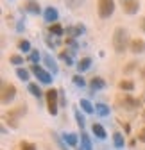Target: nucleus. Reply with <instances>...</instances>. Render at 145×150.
Segmentation results:
<instances>
[{
    "label": "nucleus",
    "mask_w": 145,
    "mask_h": 150,
    "mask_svg": "<svg viewBox=\"0 0 145 150\" xmlns=\"http://www.w3.org/2000/svg\"><path fill=\"white\" fill-rule=\"evenodd\" d=\"M27 112V105L25 104H22V105H18V107H14V109H11L9 112H7V116H13V118H20V116H23Z\"/></svg>",
    "instance_id": "nucleus-11"
},
{
    "label": "nucleus",
    "mask_w": 145,
    "mask_h": 150,
    "mask_svg": "<svg viewBox=\"0 0 145 150\" xmlns=\"http://www.w3.org/2000/svg\"><path fill=\"white\" fill-rule=\"evenodd\" d=\"M136 138H138V141L145 143V127H143V129L140 130V132H138V136H136Z\"/></svg>",
    "instance_id": "nucleus-36"
},
{
    "label": "nucleus",
    "mask_w": 145,
    "mask_h": 150,
    "mask_svg": "<svg viewBox=\"0 0 145 150\" xmlns=\"http://www.w3.org/2000/svg\"><path fill=\"white\" fill-rule=\"evenodd\" d=\"M59 57H61L63 61H66V64H68V66L74 64V59H72V52H70V50H68V52H65V50H63V52H59Z\"/></svg>",
    "instance_id": "nucleus-23"
},
{
    "label": "nucleus",
    "mask_w": 145,
    "mask_h": 150,
    "mask_svg": "<svg viewBox=\"0 0 145 150\" xmlns=\"http://www.w3.org/2000/svg\"><path fill=\"white\" fill-rule=\"evenodd\" d=\"M65 141H66L70 146H75V145H77V134H74V132L65 134Z\"/></svg>",
    "instance_id": "nucleus-24"
},
{
    "label": "nucleus",
    "mask_w": 145,
    "mask_h": 150,
    "mask_svg": "<svg viewBox=\"0 0 145 150\" xmlns=\"http://www.w3.org/2000/svg\"><path fill=\"white\" fill-rule=\"evenodd\" d=\"M72 79H74V84H75V86H81V88H82V86H86V81H84V79L81 77V73L74 75V77H72Z\"/></svg>",
    "instance_id": "nucleus-29"
},
{
    "label": "nucleus",
    "mask_w": 145,
    "mask_h": 150,
    "mask_svg": "<svg viewBox=\"0 0 145 150\" xmlns=\"http://www.w3.org/2000/svg\"><path fill=\"white\" fill-rule=\"evenodd\" d=\"M75 120H77V125H79V127H84V118L81 116V112H79L77 109H75Z\"/></svg>",
    "instance_id": "nucleus-35"
},
{
    "label": "nucleus",
    "mask_w": 145,
    "mask_h": 150,
    "mask_svg": "<svg viewBox=\"0 0 145 150\" xmlns=\"http://www.w3.org/2000/svg\"><path fill=\"white\" fill-rule=\"evenodd\" d=\"M131 45L129 41V36H127V30L124 27H117L113 30V48L117 54H122L124 50H127V47Z\"/></svg>",
    "instance_id": "nucleus-1"
},
{
    "label": "nucleus",
    "mask_w": 145,
    "mask_h": 150,
    "mask_svg": "<svg viewBox=\"0 0 145 150\" xmlns=\"http://www.w3.org/2000/svg\"><path fill=\"white\" fill-rule=\"evenodd\" d=\"M18 48H20V50H23V52H32V48H31V43H29L27 40H20V41H18Z\"/></svg>",
    "instance_id": "nucleus-26"
},
{
    "label": "nucleus",
    "mask_w": 145,
    "mask_h": 150,
    "mask_svg": "<svg viewBox=\"0 0 145 150\" xmlns=\"http://www.w3.org/2000/svg\"><path fill=\"white\" fill-rule=\"evenodd\" d=\"M118 88H120L122 91H133V89H134V82H133V81H127V79H124V81L118 82Z\"/></svg>",
    "instance_id": "nucleus-17"
},
{
    "label": "nucleus",
    "mask_w": 145,
    "mask_h": 150,
    "mask_svg": "<svg viewBox=\"0 0 145 150\" xmlns=\"http://www.w3.org/2000/svg\"><path fill=\"white\" fill-rule=\"evenodd\" d=\"M58 97H59V91L58 89H48V91H45L47 111H48V115H52V116L58 115Z\"/></svg>",
    "instance_id": "nucleus-3"
},
{
    "label": "nucleus",
    "mask_w": 145,
    "mask_h": 150,
    "mask_svg": "<svg viewBox=\"0 0 145 150\" xmlns=\"http://www.w3.org/2000/svg\"><path fill=\"white\" fill-rule=\"evenodd\" d=\"M90 86H92V89H104L106 88V81L102 77H93L92 81H90Z\"/></svg>",
    "instance_id": "nucleus-13"
},
{
    "label": "nucleus",
    "mask_w": 145,
    "mask_h": 150,
    "mask_svg": "<svg viewBox=\"0 0 145 150\" xmlns=\"http://www.w3.org/2000/svg\"><path fill=\"white\" fill-rule=\"evenodd\" d=\"M81 150H92V141H90V138H88V134L86 132H82L81 134Z\"/></svg>",
    "instance_id": "nucleus-20"
},
{
    "label": "nucleus",
    "mask_w": 145,
    "mask_h": 150,
    "mask_svg": "<svg viewBox=\"0 0 145 150\" xmlns=\"http://www.w3.org/2000/svg\"><path fill=\"white\" fill-rule=\"evenodd\" d=\"M97 11L100 18H109L115 11V0H99L97 2Z\"/></svg>",
    "instance_id": "nucleus-4"
},
{
    "label": "nucleus",
    "mask_w": 145,
    "mask_h": 150,
    "mask_svg": "<svg viewBox=\"0 0 145 150\" xmlns=\"http://www.w3.org/2000/svg\"><path fill=\"white\" fill-rule=\"evenodd\" d=\"M31 71L36 75V79H38L40 82H43V84H50V82H52V75H50L45 68H41V66H38V64H32V66H31Z\"/></svg>",
    "instance_id": "nucleus-6"
},
{
    "label": "nucleus",
    "mask_w": 145,
    "mask_h": 150,
    "mask_svg": "<svg viewBox=\"0 0 145 150\" xmlns=\"http://www.w3.org/2000/svg\"><path fill=\"white\" fill-rule=\"evenodd\" d=\"M140 25H141V30L145 32V18H141V23H140Z\"/></svg>",
    "instance_id": "nucleus-38"
},
{
    "label": "nucleus",
    "mask_w": 145,
    "mask_h": 150,
    "mask_svg": "<svg viewBox=\"0 0 145 150\" xmlns=\"http://www.w3.org/2000/svg\"><path fill=\"white\" fill-rule=\"evenodd\" d=\"M52 138L58 141V145H59V148H61V150H66V146H65V145H63V141H61V139L58 138V134H52Z\"/></svg>",
    "instance_id": "nucleus-37"
},
{
    "label": "nucleus",
    "mask_w": 145,
    "mask_h": 150,
    "mask_svg": "<svg viewBox=\"0 0 145 150\" xmlns=\"http://www.w3.org/2000/svg\"><path fill=\"white\" fill-rule=\"evenodd\" d=\"M122 2H125V0H122Z\"/></svg>",
    "instance_id": "nucleus-40"
},
{
    "label": "nucleus",
    "mask_w": 145,
    "mask_h": 150,
    "mask_svg": "<svg viewBox=\"0 0 145 150\" xmlns=\"http://www.w3.org/2000/svg\"><path fill=\"white\" fill-rule=\"evenodd\" d=\"M23 9L27 13H32V14H40V4L36 2V0H27L23 4Z\"/></svg>",
    "instance_id": "nucleus-10"
},
{
    "label": "nucleus",
    "mask_w": 145,
    "mask_h": 150,
    "mask_svg": "<svg viewBox=\"0 0 145 150\" xmlns=\"http://www.w3.org/2000/svg\"><path fill=\"white\" fill-rule=\"evenodd\" d=\"M9 63H13V64H23V57H22V55L13 54V55H9Z\"/></svg>",
    "instance_id": "nucleus-28"
},
{
    "label": "nucleus",
    "mask_w": 145,
    "mask_h": 150,
    "mask_svg": "<svg viewBox=\"0 0 145 150\" xmlns=\"http://www.w3.org/2000/svg\"><path fill=\"white\" fill-rule=\"evenodd\" d=\"M6 120H7V123H9L13 129H18V120H16V118H13V116H7V115H6Z\"/></svg>",
    "instance_id": "nucleus-33"
},
{
    "label": "nucleus",
    "mask_w": 145,
    "mask_h": 150,
    "mask_svg": "<svg viewBox=\"0 0 145 150\" xmlns=\"http://www.w3.org/2000/svg\"><path fill=\"white\" fill-rule=\"evenodd\" d=\"M38 59H40V54H38V50H32V52L29 54V61L36 64V63H38Z\"/></svg>",
    "instance_id": "nucleus-30"
},
{
    "label": "nucleus",
    "mask_w": 145,
    "mask_h": 150,
    "mask_svg": "<svg viewBox=\"0 0 145 150\" xmlns=\"http://www.w3.org/2000/svg\"><path fill=\"white\" fill-rule=\"evenodd\" d=\"M75 66H77L79 73H82V71H86L90 66H92V59H90V57H82V59H81V61H79Z\"/></svg>",
    "instance_id": "nucleus-15"
},
{
    "label": "nucleus",
    "mask_w": 145,
    "mask_h": 150,
    "mask_svg": "<svg viewBox=\"0 0 145 150\" xmlns=\"http://www.w3.org/2000/svg\"><path fill=\"white\" fill-rule=\"evenodd\" d=\"M16 75H18V79H22V81H29V71L25 68H16Z\"/></svg>",
    "instance_id": "nucleus-27"
},
{
    "label": "nucleus",
    "mask_w": 145,
    "mask_h": 150,
    "mask_svg": "<svg viewBox=\"0 0 145 150\" xmlns=\"http://www.w3.org/2000/svg\"><path fill=\"white\" fill-rule=\"evenodd\" d=\"M16 97V88L9 82H2V95H0V100L2 104H9L13 102V98Z\"/></svg>",
    "instance_id": "nucleus-5"
},
{
    "label": "nucleus",
    "mask_w": 145,
    "mask_h": 150,
    "mask_svg": "<svg viewBox=\"0 0 145 150\" xmlns=\"http://www.w3.org/2000/svg\"><path fill=\"white\" fill-rule=\"evenodd\" d=\"M27 89H29V93H31V95L38 97V98L43 95V93H41V89H40V86H38V84H34V82H31V84L27 86Z\"/></svg>",
    "instance_id": "nucleus-21"
},
{
    "label": "nucleus",
    "mask_w": 145,
    "mask_h": 150,
    "mask_svg": "<svg viewBox=\"0 0 145 150\" xmlns=\"http://www.w3.org/2000/svg\"><path fill=\"white\" fill-rule=\"evenodd\" d=\"M65 43H66L68 47H72V50H74V52L77 50V43H75V40H74V38H66V41H65Z\"/></svg>",
    "instance_id": "nucleus-34"
},
{
    "label": "nucleus",
    "mask_w": 145,
    "mask_h": 150,
    "mask_svg": "<svg viewBox=\"0 0 145 150\" xmlns=\"http://www.w3.org/2000/svg\"><path fill=\"white\" fill-rule=\"evenodd\" d=\"M20 150H36V145L27 143V141H22L20 143Z\"/></svg>",
    "instance_id": "nucleus-31"
},
{
    "label": "nucleus",
    "mask_w": 145,
    "mask_h": 150,
    "mask_svg": "<svg viewBox=\"0 0 145 150\" xmlns=\"http://www.w3.org/2000/svg\"><path fill=\"white\" fill-rule=\"evenodd\" d=\"M129 50L133 54H143L145 52V41L140 40V38H134V40L131 41V45H129Z\"/></svg>",
    "instance_id": "nucleus-8"
},
{
    "label": "nucleus",
    "mask_w": 145,
    "mask_h": 150,
    "mask_svg": "<svg viewBox=\"0 0 145 150\" xmlns=\"http://www.w3.org/2000/svg\"><path fill=\"white\" fill-rule=\"evenodd\" d=\"M70 38H77V36H81L82 32H84V27L82 25H75V27H66V30H65Z\"/></svg>",
    "instance_id": "nucleus-12"
},
{
    "label": "nucleus",
    "mask_w": 145,
    "mask_h": 150,
    "mask_svg": "<svg viewBox=\"0 0 145 150\" xmlns=\"http://www.w3.org/2000/svg\"><path fill=\"white\" fill-rule=\"evenodd\" d=\"M95 111H97L99 116H109V111H111V109L107 107L106 104H97V105H95Z\"/></svg>",
    "instance_id": "nucleus-18"
},
{
    "label": "nucleus",
    "mask_w": 145,
    "mask_h": 150,
    "mask_svg": "<svg viewBox=\"0 0 145 150\" xmlns=\"http://www.w3.org/2000/svg\"><path fill=\"white\" fill-rule=\"evenodd\" d=\"M43 61H45V64H47V68L52 71V73H58V64H56V61H54L50 55L47 54V55H43Z\"/></svg>",
    "instance_id": "nucleus-14"
},
{
    "label": "nucleus",
    "mask_w": 145,
    "mask_h": 150,
    "mask_svg": "<svg viewBox=\"0 0 145 150\" xmlns=\"http://www.w3.org/2000/svg\"><path fill=\"white\" fill-rule=\"evenodd\" d=\"M93 134L99 138V139H106V129L100 125V123H93Z\"/></svg>",
    "instance_id": "nucleus-16"
},
{
    "label": "nucleus",
    "mask_w": 145,
    "mask_h": 150,
    "mask_svg": "<svg viewBox=\"0 0 145 150\" xmlns=\"http://www.w3.org/2000/svg\"><path fill=\"white\" fill-rule=\"evenodd\" d=\"M45 22H54V23H56L58 22V18H59V14H58V11H56V7H47L45 9Z\"/></svg>",
    "instance_id": "nucleus-9"
},
{
    "label": "nucleus",
    "mask_w": 145,
    "mask_h": 150,
    "mask_svg": "<svg viewBox=\"0 0 145 150\" xmlns=\"http://www.w3.org/2000/svg\"><path fill=\"white\" fill-rule=\"evenodd\" d=\"M122 9L127 14H134L140 9V2L138 0H125V2H122Z\"/></svg>",
    "instance_id": "nucleus-7"
},
{
    "label": "nucleus",
    "mask_w": 145,
    "mask_h": 150,
    "mask_svg": "<svg viewBox=\"0 0 145 150\" xmlns=\"http://www.w3.org/2000/svg\"><path fill=\"white\" fill-rule=\"evenodd\" d=\"M48 30H50V34H54V36H63V34H65V29H63L59 23H50Z\"/></svg>",
    "instance_id": "nucleus-19"
},
{
    "label": "nucleus",
    "mask_w": 145,
    "mask_h": 150,
    "mask_svg": "<svg viewBox=\"0 0 145 150\" xmlns=\"http://www.w3.org/2000/svg\"><path fill=\"white\" fill-rule=\"evenodd\" d=\"M140 105V100H136V98H133L131 95H127V93H120V95L117 97V107H120V109H127V111H133V109H136Z\"/></svg>",
    "instance_id": "nucleus-2"
},
{
    "label": "nucleus",
    "mask_w": 145,
    "mask_h": 150,
    "mask_svg": "<svg viewBox=\"0 0 145 150\" xmlns=\"http://www.w3.org/2000/svg\"><path fill=\"white\" fill-rule=\"evenodd\" d=\"M141 118H143V122H145V109H143V112H141Z\"/></svg>",
    "instance_id": "nucleus-39"
},
{
    "label": "nucleus",
    "mask_w": 145,
    "mask_h": 150,
    "mask_svg": "<svg viewBox=\"0 0 145 150\" xmlns=\"http://www.w3.org/2000/svg\"><path fill=\"white\" fill-rule=\"evenodd\" d=\"M136 66H138V63H134V61H131V63H127V66H125V68H124V73H131V71H133V70H134Z\"/></svg>",
    "instance_id": "nucleus-32"
},
{
    "label": "nucleus",
    "mask_w": 145,
    "mask_h": 150,
    "mask_svg": "<svg viewBox=\"0 0 145 150\" xmlns=\"http://www.w3.org/2000/svg\"><path fill=\"white\" fill-rule=\"evenodd\" d=\"M79 105H81V109H82L84 112H88V115H90V112H93V111H95V109H93V105L90 104V100H86V98H82Z\"/></svg>",
    "instance_id": "nucleus-22"
},
{
    "label": "nucleus",
    "mask_w": 145,
    "mask_h": 150,
    "mask_svg": "<svg viewBox=\"0 0 145 150\" xmlns=\"http://www.w3.org/2000/svg\"><path fill=\"white\" fill-rule=\"evenodd\" d=\"M113 143H115V146L122 148V146H124V143H125V139H124V136H122L120 132H115V134H113Z\"/></svg>",
    "instance_id": "nucleus-25"
}]
</instances>
